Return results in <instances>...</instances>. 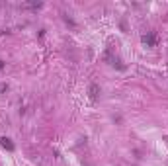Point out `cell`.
I'll return each instance as SVG.
<instances>
[{
  "mask_svg": "<svg viewBox=\"0 0 168 166\" xmlns=\"http://www.w3.org/2000/svg\"><path fill=\"white\" fill-rule=\"evenodd\" d=\"M156 41H159V39H156V35H154L153 31H149V33L143 35V43H145L147 47H156Z\"/></svg>",
  "mask_w": 168,
  "mask_h": 166,
  "instance_id": "obj_1",
  "label": "cell"
},
{
  "mask_svg": "<svg viewBox=\"0 0 168 166\" xmlns=\"http://www.w3.org/2000/svg\"><path fill=\"white\" fill-rule=\"evenodd\" d=\"M2 66H4V63H2V61H0V68H2Z\"/></svg>",
  "mask_w": 168,
  "mask_h": 166,
  "instance_id": "obj_4",
  "label": "cell"
},
{
  "mask_svg": "<svg viewBox=\"0 0 168 166\" xmlns=\"http://www.w3.org/2000/svg\"><path fill=\"white\" fill-rule=\"evenodd\" d=\"M0 145H2L6 151H14V143L10 141L8 137H2V139H0Z\"/></svg>",
  "mask_w": 168,
  "mask_h": 166,
  "instance_id": "obj_3",
  "label": "cell"
},
{
  "mask_svg": "<svg viewBox=\"0 0 168 166\" xmlns=\"http://www.w3.org/2000/svg\"><path fill=\"white\" fill-rule=\"evenodd\" d=\"M88 94H90V98H92V100H98V94H100V86H98V84H90V88H88Z\"/></svg>",
  "mask_w": 168,
  "mask_h": 166,
  "instance_id": "obj_2",
  "label": "cell"
}]
</instances>
